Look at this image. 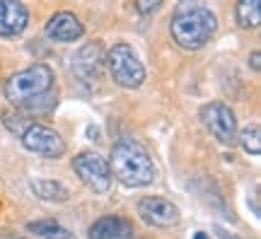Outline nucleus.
<instances>
[{
	"label": "nucleus",
	"mask_w": 261,
	"mask_h": 239,
	"mask_svg": "<svg viewBox=\"0 0 261 239\" xmlns=\"http://www.w3.org/2000/svg\"><path fill=\"white\" fill-rule=\"evenodd\" d=\"M107 165H109L112 176H116L123 186H130V189L148 186L155 179L152 157L136 140H121V143H116L112 147V155H109Z\"/></svg>",
	"instance_id": "1"
},
{
	"label": "nucleus",
	"mask_w": 261,
	"mask_h": 239,
	"mask_svg": "<svg viewBox=\"0 0 261 239\" xmlns=\"http://www.w3.org/2000/svg\"><path fill=\"white\" fill-rule=\"evenodd\" d=\"M218 29V17L203 5H181L172 17L169 32L181 48L196 51L205 46Z\"/></svg>",
	"instance_id": "2"
},
{
	"label": "nucleus",
	"mask_w": 261,
	"mask_h": 239,
	"mask_svg": "<svg viewBox=\"0 0 261 239\" xmlns=\"http://www.w3.org/2000/svg\"><path fill=\"white\" fill-rule=\"evenodd\" d=\"M51 92H54V70L46 63L27 65L15 75H10V80L5 83V99L19 109Z\"/></svg>",
	"instance_id": "3"
},
{
	"label": "nucleus",
	"mask_w": 261,
	"mask_h": 239,
	"mask_svg": "<svg viewBox=\"0 0 261 239\" xmlns=\"http://www.w3.org/2000/svg\"><path fill=\"white\" fill-rule=\"evenodd\" d=\"M104 61L109 65L114 83L123 90H138L145 83V68L140 63L138 54L128 44H114Z\"/></svg>",
	"instance_id": "4"
},
{
	"label": "nucleus",
	"mask_w": 261,
	"mask_h": 239,
	"mask_svg": "<svg viewBox=\"0 0 261 239\" xmlns=\"http://www.w3.org/2000/svg\"><path fill=\"white\" fill-rule=\"evenodd\" d=\"M201 121H203L205 130L213 136L218 143L223 145H232L237 140V119H234L232 109L223 104V101H211L201 109Z\"/></svg>",
	"instance_id": "5"
},
{
	"label": "nucleus",
	"mask_w": 261,
	"mask_h": 239,
	"mask_svg": "<svg viewBox=\"0 0 261 239\" xmlns=\"http://www.w3.org/2000/svg\"><path fill=\"white\" fill-rule=\"evenodd\" d=\"M73 169L75 174L80 176V181L85 186H90L97 193H107L112 189V172L109 165L102 155L97 152H80L73 160Z\"/></svg>",
	"instance_id": "6"
},
{
	"label": "nucleus",
	"mask_w": 261,
	"mask_h": 239,
	"mask_svg": "<svg viewBox=\"0 0 261 239\" xmlns=\"http://www.w3.org/2000/svg\"><path fill=\"white\" fill-rule=\"evenodd\" d=\"M19 138H22V145L27 147L29 152H34L39 157L58 160V157L65 155V140L44 123H32Z\"/></svg>",
	"instance_id": "7"
},
{
	"label": "nucleus",
	"mask_w": 261,
	"mask_h": 239,
	"mask_svg": "<svg viewBox=\"0 0 261 239\" xmlns=\"http://www.w3.org/2000/svg\"><path fill=\"white\" fill-rule=\"evenodd\" d=\"M138 215L143 218V222H148L152 227H174L181 220V213L172 201L162 198V196H145L138 203Z\"/></svg>",
	"instance_id": "8"
},
{
	"label": "nucleus",
	"mask_w": 261,
	"mask_h": 239,
	"mask_svg": "<svg viewBox=\"0 0 261 239\" xmlns=\"http://www.w3.org/2000/svg\"><path fill=\"white\" fill-rule=\"evenodd\" d=\"M104 63V48L99 41H87L85 46H80L70 58V70H73L83 83H92L99 77Z\"/></svg>",
	"instance_id": "9"
},
{
	"label": "nucleus",
	"mask_w": 261,
	"mask_h": 239,
	"mask_svg": "<svg viewBox=\"0 0 261 239\" xmlns=\"http://www.w3.org/2000/svg\"><path fill=\"white\" fill-rule=\"evenodd\" d=\"M46 37L51 41H61V44H70V41H77V39L85 34L83 22L75 17L73 12H56L51 15L46 22Z\"/></svg>",
	"instance_id": "10"
},
{
	"label": "nucleus",
	"mask_w": 261,
	"mask_h": 239,
	"mask_svg": "<svg viewBox=\"0 0 261 239\" xmlns=\"http://www.w3.org/2000/svg\"><path fill=\"white\" fill-rule=\"evenodd\" d=\"M29 22L27 8L17 0H0V37H17Z\"/></svg>",
	"instance_id": "11"
},
{
	"label": "nucleus",
	"mask_w": 261,
	"mask_h": 239,
	"mask_svg": "<svg viewBox=\"0 0 261 239\" xmlns=\"http://www.w3.org/2000/svg\"><path fill=\"white\" fill-rule=\"evenodd\" d=\"M130 234L133 227L121 215H104L90 225V239H128Z\"/></svg>",
	"instance_id": "12"
},
{
	"label": "nucleus",
	"mask_w": 261,
	"mask_h": 239,
	"mask_svg": "<svg viewBox=\"0 0 261 239\" xmlns=\"http://www.w3.org/2000/svg\"><path fill=\"white\" fill-rule=\"evenodd\" d=\"M32 191L37 193L41 201H51V203H63V201L70 198L68 186H63L61 181H54V179H39V181H32Z\"/></svg>",
	"instance_id": "13"
},
{
	"label": "nucleus",
	"mask_w": 261,
	"mask_h": 239,
	"mask_svg": "<svg viewBox=\"0 0 261 239\" xmlns=\"http://www.w3.org/2000/svg\"><path fill=\"white\" fill-rule=\"evenodd\" d=\"M27 232H32V234H37V237H41V239H75V234L68 230V227H63L61 222L51 220V218L29 222Z\"/></svg>",
	"instance_id": "14"
},
{
	"label": "nucleus",
	"mask_w": 261,
	"mask_h": 239,
	"mask_svg": "<svg viewBox=\"0 0 261 239\" xmlns=\"http://www.w3.org/2000/svg\"><path fill=\"white\" fill-rule=\"evenodd\" d=\"M234 17H237V22H240V27H244V29L259 27V22H261L259 0H242V3H237Z\"/></svg>",
	"instance_id": "15"
},
{
	"label": "nucleus",
	"mask_w": 261,
	"mask_h": 239,
	"mask_svg": "<svg viewBox=\"0 0 261 239\" xmlns=\"http://www.w3.org/2000/svg\"><path fill=\"white\" fill-rule=\"evenodd\" d=\"M237 140L242 143V147L249 155H259L261 152V128L256 123H254V126H247V128L237 136Z\"/></svg>",
	"instance_id": "16"
},
{
	"label": "nucleus",
	"mask_w": 261,
	"mask_h": 239,
	"mask_svg": "<svg viewBox=\"0 0 261 239\" xmlns=\"http://www.w3.org/2000/svg\"><path fill=\"white\" fill-rule=\"evenodd\" d=\"M3 123H5L10 133H15L17 138L29 128V126H32V123H29L24 116H19V114H5V116H3Z\"/></svg>",
	"instance_id": "17"
},
{
	"label": "nucleus",
	"mask_w": 261,
	"mask_h": 239,
	"mask_svg": "<svg viewBox=\"0 0 261 239\" xmlns=\"http://www.w3.org/2000/svg\"><path fill=\"white\" fill-rule=\"evenodd\" d=\"M160 0H138L136 3V10H138L140 15H150V12H155V10H160Z\"/></svg>",
	"instance_id": "18"
},
{
	"label": "nucleus",
	"mask_w": 261,
	"mask_h": 239,
	"mask_svg": "<svg viewBox=\"0 0 261 239\" xmlns=\"http://www.w3.org/2000/svg\"><path fill=\"white\" fill-rule=\"evenodd\" d=\"M259 58H261V56H259V51H254V54H252V68H254V70H259V68H261Z\"/></svg>",
	"instance_id": "19"
},
{
	"label": "nucleus",
	"mask_w": 261,
	"mask_h": 239,
	"mask_svg": "<svg viewBox=\"0 0 261 239\" xmlns=\"http://www.w3.org/2000/svg\"><path fill=\"white\" fill-rule=\"evenodd\" d=\"M191 239H211V237H208L205 232H196V234H194V237H191Z\"/></svg>",
	"instance_id": "20"
}]
</instances>
